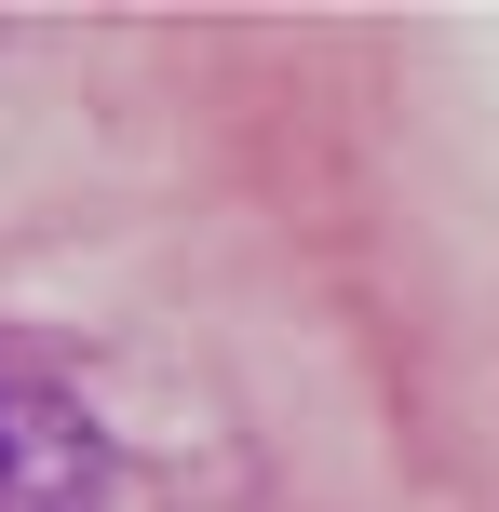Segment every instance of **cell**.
<instances>
[{"label": "cell", "instance_id": "6da1fadb", "mask_svg": "<svg viewBox=\"0 0 499 512\" xmlns=\"http://www.w3.org/2000/svg\"><path fill=\"white\" fill-rule=\"evenodd\" d=\"M95 486V432L41 364H0V512H81Z\"/></svg>", "mask_w": 499, "mask_h": 512}]
</instances>
